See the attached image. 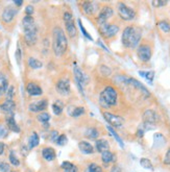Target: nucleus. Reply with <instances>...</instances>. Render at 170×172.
Here are the masks:
<instances>
[{
    "label": "nucleus",
    "instance_id": "1",
    "mask_svg": "<svg viewBox=\"0 0 170 172\" xmlns=\"http://www.w3.org/2000/svg\"><path fill=\"white\" fill-rule=\"evenodd\" d=\"M142 37V31L137 26H127L122 32V44L126 48H136Z\"/></svg>",
    "mask_w": 170,
    "mask_h": 172
},
{
    "label": "nucleus",
    "instance_id": "2",
    "mask_svg": "<svg viewBox=\"0 0 170 172\" xmlns=\"http://www.w3.org/2000/svg\"><path fill=\"white\" fill-rule=\"evenodd\" d=\"M22 25H23L24 40H25L26 44L29 46L35 45L38 40V28L35 25V19L31 16H25L22 20Z\"/></svg>",
    "mask_w": 170,
    "mask_h": 172
},
{
    "label": "nucleus",
    "instance_id": "3",
    "mask_svg": "<svg viewBox=\"0 0 170 172\" xmlns=\"http://www.w3.org/2000/svg\"><path fill=\"white\" fill-rule=\"evenodd\" d=\"M68 47V40L64 31L60 27L53 29V43L52 48L53 52L56 56H62L66 52Z\"/></svg>",
    "mask_w": 170,
    "mask_h": 172
},
{
    "label": "nucleus",
    "instance_id": "4",
    "mask_svg": "<svg viewBox=\"0 0 170 172\" xmlns=\"http://www.w3.org/2000/svg\"><path fill=\"white\" fill-rule=\"evenodd\" d=\"M118 94L113 87H106L99 95V101L103 106H113L117 104Z\"/></svg>",
    "mask_w": 170,
    "mask_h": 172
},
{
    "label": "nucleus",
    "instance_id": "5",
    "mask_svg": "<svg viewBox=\"0 0 170 172\" xmlns=\"http://www.w3.org/2000/svg\"><path fill=\"white\" fill-rule=\"evenodd\" d=\"M117 10L118 14H119V17L122 19V20L125 21H131L134 20L136 17V12L133 9H131L130 6H127L125 3L123 2H119L117 5Z\"/></svg>",
    "mask_w": 170,
    "mask_h": 172
},
{
    "label": "nucleus",
    "instance_id": "6",
    "mask_svg": "<svg viewBox=\"0 0 170 172\" xmlns=\"http://www.w3.org/2000/svg\"><path fill=\"white\" fill-rule=\"evenodd\" d=\"M63 19H64L65 26H66V31L69 35V37L74 38L77 35V29H76V26L73 23V16L72 14L69 12H65L64 15H63Z\"/></svg>",
    "mask_w": 170,
    "mask_h": 172
},
{
    "label": "nucleus",
    "instance_id": "7",
    "mask_svg": "<svg viewBox=\"0 0 170 172\" xmlns=\"http://www.w3.org/2000/svg\"><path fill=\"white\" fill-rule=\"evenodd\" d=\"M118 31H119V27L116 24L106 23L99 26V32L106 39H111V38L115 37L118 34Z\"/></svg>",
    "mask_w": 170,
    "mask_h": 172
},
{
    "label": "nucleus",
    "instance_id": "8",
    "mask_svg": "<svg viewBox=\"0 0 170 172\" xmlns=\"http://www.w3.org/2000/svg\"><path fill=\"white\" fill-rule=\"evenodd\" d=\"M159 121V115L153 110H146L143 114V122L144 126L147 129H151L149 125H152V127L155 126V124Z\"/></svg>",
    "mask_w": 170,
    "mask_h": 172
},
{
    "label": "nucleus",
    "instance_id": "9",
    "mask_svg": "<svg viewBox=\"0 0 170 172\" xmlns=\"http://www.w3.org/2000/svg\"><path fill=\"white\" fill-rule=\"evenodd\" d=\"M73 73H74V78H75V81H76V84H77L79 90L81 91V93H84L83 87L85 86V84H88L89 77H88V75L86 74V73H85L78 66H76V65L74 66V69H73Z\"/></svg>",
    "mask_w": 170,
    "mask_h": 172
},
{
    "label": "nucleus",
    "instance_id": "10",
    "mask_svg": "<svg viewBox=\"0 0 170 172\" xmlns=\"http://www.w3.org/2000/svg\"><path fill=\"white\" fill-rule=\"evenodd\" d=\"M120 80L121 81H123L124 84H131V86L135 87L136 89H138L140 92L142 93V94H144L146 97H149L150 96V92L147 90V88L145 86H143L141 83H140L139 80H135V78H130V77H123V76H120Z\"/></svg>",
    "mask_w": 170,
    "mask_h": 172
},
{
    "label": "nucleus",
    "instance_id": "11",
    "mask_svg": "<svg viewBox=\"0 0 170 172\" xmlns=\"http://www.w3.org/2000/svg\"><path fill=\"white\" fill-rule=\"evenodd\" d=\"M103 118H105L108 123L113 127H121L123 123H124V120L121 118L120 116H117V115H114L112 113H109V112H105L103 113Z\"/></svg>",
    "mask_w": 170,
    "mask_h": 172
},
{
    "label": "nucleus",
    "instance_id": "12",
    "mask_svg": "<svg viewBox=\"0 0 170 172\" xmlns=\"http://www.w3.org/2000/svg\"><path fill=\"white\" fill-rule=\"evenodd\" d=\"M137 54H138L140 61L143 63H147L151 59V54H152L151 48L148 45H140L138 49H137Z\"/></svg>",
    "mask_w": 170,
    "mask_h": 172
},
{
    "label": "nucleus",
    "instance_id": "13",
    "mask_svg": "<svg viewBox=\"0 0 170 172\" xmlns=\"http://www.w3.org/2000/svg\"><path fill=\"white\" fill-rule=\"evenodd\" d=\"M113 14H114V10L112 7L110 6L102 7V10H100L99 15L97 17V23L99 24V26L102 25V24L108 23V20L113 16Z\"/></svg>",
    "mask_w": 170,
    "mask_h": 172
},
{
    "label": "nucleus",
    "instance_id": "14",
    "mask_svg": "<svg viewBox=\"0 0 170 172\" xmlns=\"http://www.w3.org/2000/svg\"><path fill=\"white\" fill-rule=\"evenodd\" d=\"M17 15V10L13 6H7L1 14V19L4 23H10Z\"/></svg>",
    "mask_w": 170,
    "mask_h": 172
},
{
    "label": "nucleus",
    "instance_id": "15",
    "mask_svg": "<svg viewBox=\"0 0 170 172\" xmlns=\"http://www.w3.org/2000/svg\"><path fill=\"white\" fill-rule=\"evenodd\" d=\"M48 105V101L47 99H41L39 101L32 102L29 104L28 109L29 111L32 112V113H39V112H43L47 109Z\"/></svg>",
    "mask_w": 170,
    "mask_h": 172
},
{
    "label": "nucleus",
    "instance_id": "16",
    "mask_svg": "<svg viewBox=\"0 0 170 172\" xmlns=\"http://www.w3.org/2000/svg\"><path fill=\"white\" fill-rule=\"evenodd\" d=\"M56 89L61 94L67 95L70 92V81L67 78H61L56 83Z\"/></svg>",
    "mask_w": 170,
    "mask_h": 172
},
{
    "label": "nucleus",
    "instance_id": "17",
    "mask_svg": "<svg viewBox=\"0 0 170 172\" xmlns=\"http://www.w3.org/2000/svg\"><path fill=\"white\" fill-rule=\"evenodd\" d=\"M26 92L28 93V95H31V96H40L43 93L42 89H41V87L39 84H37L35 83H32V81L27 84Z\"/></svg>",
    "mask_w": 170,
    "mask_h": 172
},
{
    "label": "nucleus",
    "instance_id": "18",
    "mask_svg": "<svg viewBox=\"0 0 170 172\" xmlns=\"http://www.w3.org/2000/svg\"><path fill=\"white\" fill-rule=\"evenodd\" d=\"M15 108L16 104L13 99H6L0 104V110L5 114H13V112L15 111Z\"/></svg>",
    "mask_w": 170,
    "mask_h": 172
},
{
    "label": "nucleus",
    "instance_id": "19",
    "mask_svg": "<svg viewBox=\"0 0 170 172\" xmlns=\"http://www.w3.org/2000/svg\"><path fill=\"white\" fill-rule=\"evenodd\" d=\"M96 10H97V4H96L95 2L86 1L83 3V10H84V13L88 16L93 15V14L96 12Z\"/></svg>",
    "mask_w": 170,
    "mask_h": 172
},
{
    "label": "nucleus",
    "instance_id": "20",
    "mask_svg": "<svg viewBox=\"0 0 170 172\" xmlns=\"http://www.w3.org/2000/svg\"><path fill=\"white\" fill-rule=\"evenodd\" d=\"M78 148L85 154H92L94 152V147H93L89 142L81 141L78 143Z\"/></svg>",
    "mask_w": 170,
    "mask_h": 172
},
{
    "label": "nucleus",
    "instance_id": "21",
    "mask_svg": "<svg viewBox=\"0 0 170 172\" xmlns=\"http://www.w3.org/2000/svg\"><path fill=\"white\" fill-rule=\"evenodd\" d=\"M95 147L98 152L102 154V152L108 151V150L110 149V144L108 141L105 140V139H99V140H96Z\"/></svg>",
    "mask_w": 170,
    "mask_h": 172
},
{
    "label": "nucleus",
    "instance_id": "22",
    "mask_svg": "<svg viewBox=\"0 0 170 172\" xmlns=\"http://www.w3.org/2000/svg\"><path fill=\"white\" fill-rule=\"evenodd\" d=\"M5 121H6V125H7V127H9V129H10L14 133H20V127H19V125L17 124V122H16L13 115H10L9 117H6Z\"/></svg>",
    "mask_w": 170,
    "mask_h": 172
},
{
    "label": "nucleus",
    "instance_id": "23",
    "mask_svg": "<svg viewBox=\"0 0 170 172\" xmlns=\"http://www.w3.org/2000/svg\"><path fill=\"white\" fill-rule=\"evenodd\" d=\"M42 155L46 161L51 162V161H53L56 159V151H54V149L51 148V147H45V148H43L42 150Z\"/></svg>",
    "mask_w": 170,
    "mask_h": 172
},
{
    "label": "nucleus",
    "instance_id": "24",
    "mask_svg": "<svg viewBox=\"0 0 170 172\" xmlns=\"http://www.w3.org/2000/svg\"><path fill=\"white\" fill-rule=\"evenodd\" d=\"M9 89V80L3 74H0V96L4 95Z\"/></svg>",
    "mask_w": 170,
    "mask_h": 172
},
{
    "label": "nucleus",
    "instance_id": "25",
    "mask_svg": "<svg viewBox=\"0 0 170 172\" xmlns=\"http://www.w3.org/2000/svg\"><path fill=\"white\" fill-rule=\"evenodd\" d=\"M39 142H40V139H39V136H38V133L34 132L31 133V136L29 137V140H28V147L29 149H32L35 148V147H37L39 145Z\"/></svg>",
    "mask_w": 170,
    "mask_h": 172
},
{
    "label": "nucleus",
    "instance_id": "26",
    "mask_svg": "<svg viewBox=\"0 0 170 172\" xmlns=\"http://www.w3.org/2000/svg\"><path fill=\"white\" fill-rule=\"evenodd\" d=\"M101 160H102V162L105 164H109L115 161V155L110 150H108V151H105L101 154Z\"/></svg>",
    "mask_w": 170,
    "mask_h": 172
},
{
    "label": "nucleus",
    "instance_id": "27",
    "mask_svg": "<svg viewBox=\"0 0 170 172\" xmlns=\"http://www.w3.org/2000/svg\"><path fill=\"white\" fill-rule=\"evenodd\" d=\"M28 65L31 69H41L43 67V63L35 57H29L28 59Z\"/></svg>",
    "mask_w": 170,
    "mask_h": 172
},
{
    "label": "nucleus",
    "instance_id": "28",
    "mask_svg": "<svg viewBox=\"0 0 170 172\" xmlns=\"http://www.w3.org/2000/svg\"><path fill=\"white\" fill-rule=\"evenodd\" d=\"M139 74L141 76H143L144 78H146L147 81L151 84L153 77H155V72L153 71H139Z\"/></svg>",
    "mask_w": 170,
    "mask_h": 172
},
{
    "label": "nucleus",
    "instance_id": "29",
    "mask_svg": "<svg viewBox=\"0 0 170 172\" xmlns=\"http://www.w3.org/2000/svg\"><path fill=\"white\" fill-rule=\"evenodd\" d=\"M98 135H99V133H98V130L94 127L88 128L86 132H85V136L90 139H96L98 137Z\"/></svg>",
    "mask_w": 170,
    "mask_h": 172
},
{
    "label": "nucleus",
    "instance_id": "30",
    "mask_svg": "<svg viewBox=\"0 0 170 172\" xmlns=\"http://www.w3.org/2000/svg\"><path fill=\"white\" fill-rule=\"evenodd\" d=\"M158 26L159 28L161 29L163 32H169L170 31V23L168 22V21L166 20H162V21H159L158 22Z\"/></svg>",
    "mask_w": 170,
    "mask_h": 172
},
{
    "label": "nucleus",
    "instance_id": "31",
    "mask_svg": "<svg viewBox=\"0 0 170 172\" xmlns=\"http://www.w3.org/2000/svg\"><path fill=\"white\" fill-rule=\"evenodd\" d=\"M140 164H141V166L145 169H149V170H153V166H152V163L150 162V160L146 159V158H142L141 160H140Z\"/></svg>",
    "mask_w": 170,
    "mask_h": 172
},
{
    "label": "nucleus",
    "instance_id": "32",
    "mask_svg": "<svg viewBox=\"0 0 170 172\" xmlns=\"http://www.w3.org/2000/svg\"><path fill=\"white\" fill-rule=\"evenodd\" d=\"M9 160H10V164L14 165V166H19V165H20V161H19V159L17 157H16V154H15V152H14V151L10 152Z\"/></svg>",
    "mask_w": 170,
    "mask_h": 172
},
{
    "label": "nucleus",
    "instance_id": "33",
    "mask_svg": "<svg viewBox=\"0 0 170 172\" xmlns=\"http://www.w3.org/2000/svg\"><path fill=\"white\" fill-rule=\"evenodd\" d=\"M37 119L39 120L40 122H42V123H47L49 121V119H50V115L48 113H41L38 115Z\"/></svg>",
    "mask_w": 170,
    "mask_h": 172
},
{
    "label": "nucleus",
    "instance_id": "34",
    "mask_svg": "<svg viewBox=\"0 0 170 172\" xmlns=\"http://www.w3.org/2000/svg\"><path fill=\"white\" fill-rule=\"evenodd\" d=\"M108 129H109V132L112 133V136H113V137L117 140V142H118V143H119V145L121 146V147H124V144H123L122 140H121V139H120L119 136H118L117 133H116V132H115V130L113 129V127H112V126H108Z\"/></svg>",
    "mask_w": 170,
    "mask_h": 172
},
{
    "label": "nucleus",
    "instance_id": "35",
    "mask_svg": "<svg viewBox=\"0 0 170 172\" xmlns=\"http://www.w3.org/2000/svg\"><path fill=\"white\" fill-rule=\"evenodd\" d=\"M77 23H78V25H79V28H81V32H83V35H85V37H86L87 39H89L90 41H93V38L91 37V35H90V34H89V32H88V31H86V28H85V27H84V25H83V23H81V19H78V20H77Z\"/></svg>",
    "mask_w": 170,
    "mask_h": 172
},
{
    "label": "nucleus",
    "instance_id": "36",
    "mask_svg": "<svg viewBox=\"0 0 170 172\" xmlns=\"http://www.w3.org/2000/svg\"><path fill=\"white\" fill-rule=\"evenodd\" d=\"M67 141H68L67 136H66V135H61V136H59V138H57L56 144H57V145H60V146H64V145L67 144Z\"/></svg>",
    "mask_w": 170,
    "mask_h": 172
},
{
    "label": "nucleus",
    "instance_id": "37",
    "mask_svg": "<svg viewBox=\"0 0 170 172\" xmlns=\"http://www.w3.org/2000/svg\"><path fill=\"white\" fill-rule=\"evenodd\" d=\"M88 170H89V172H102V169H101L100 166H98L97 164H94V163L90 164Z\"/></svg>",
    "mask_w": 170,
    "mask_h": 172
},
{
    "label": "nucleus",
    "instance_id": "38",
    "mask_svg": "<svg viewBox=\"0 0 170 172\" xmlns=\"http://www.w3.org/2000/svg\"><path fill=\"white\" fill-rule=\"evenodd\" d=\"M85 113V109L83 106H81V108H76L74 109V111L72 112V117H74V118H77L81 115H83Z\"/></svg>",
    "mask_w": 170,
    "mask_h": 172
},
{
    "label": "nucleus",
    "instance_id": "39",
    "mask_svg": "<svg viewBox=\"0 0 170 172\" xmlns=\"http://www.w3.org/2000/svg\"><path fill=\"white\" fill-rule=\"evenodd\" d=\"M7 133H9V130L7 128L4 126V125H0V139H4L7 137Z\"/></svg>",
    "mask_w": 170,
    "mask_h": 172
},
{
    "label": "nucleus",
    "instance_id": "40",
    "mask_svg": "<svg viewBox=\"0 0 170 172\" xmlns=\"http://www.w3.org/2000/svg\"><path fill=\"white\" fill-rule=\"evenodd\" d=\"M6 99H13V97H14V95H15V88H14L13 86H10L9 87V89H7V91H6Z\"/></svg>",
    "mask_w": 170,
    "mask_h": 172
},
{
    "label": "nucleus",
    "instance_id": "41",
    "mask_svg": "<svg viewBox=\"0 0 170 172\" xmlns=\"http://www.w3.org/2000/svg\"><path fill=\"white\" fill-rule=\"evenodd\" d=\"M10 165L5 162H0V172H9Z\"/></svg>",
    "mask_w": 170,
    "mask_h": 172
},
{
    "label": "nucleus",
    "instance_id": "42",
    "mask_svg": "<svg viewBox=\"0 0 170 172\" xmlns=\"http://www.w3.org/2000/svg\"><path fill=\"white\" fill-rule=\"evenodd\" d=\"M52 110H53V113L56 115H61L63 112L62 106H60L57 103H54V104L52 105Z\"/></svg>",
    "mask_w": 170,
    "mask_h": 172
},
{
    "label": "nucleus",
    "instance_id": "43",
    "mask_svg": "<svg viewBox=\"0 0 170 172\" xmlns=\"http://www.w3.org/2000/svg\"><path fill=\"white\" fill-rule=\"evenodd\" d=\"M163 162H164V164H165V165H170V148L167 150L165 157H164Z\"/></svg>",
    "mask_w": 170,
    "mask_h": 172
},
{
    "label": "nucleus",
    "instance_id": "44",
    "mask_svg": "<svg viewBox=\"0 0 170 172\" xmlns=\"http://www.w3.org/2000/svg\"><path fill=\"white\" fill-rule=\"evenodd\" d=\"M168 3V1H160V0H155V1H152V5L155 7L159 6H163V5H166Z\"/></svg>",
    "mask_w": 170,
    "mask_h": 172
},
{
    "label": "nucleus",
    "instance_id": "45",
    "mask_svg": "<svg viewBox=\"0 0 170 172\" xmlns=\"http://www.w3.org/2000/svg\"><path fill=\"white\" fill-rule=\"evenodd\" d=\"M25 13H26V16H31L32 13H34V7L31 5H27L25 9Z\"/></svg>",
    "mask_w": 170,
    "mask_h": 172
},
{
    "label": "nucleus",
    "instance_id": "46",
    "mask_svg": "<svg viewBox=\"0 0 170 172\" xmlns=\"http://www.w3.org/2000/svg\"><path fill=\"white\" fill-rule=\"evenodd\" d=\"M73 164H71L70 162H64L62 164V168L64 169V170H66V169H69V168H71V167H73Z\"/></svg>",
    "mask_w": 170,
    "mask_h": 172
},
{
    "label": "nucleus",
    "instance_id": "47",
    "mask_svg": "<svg viewBox=\"0 0 170 172\" xmlns=\"http://www.w3.org/2000/svg\"><path fill=\"white\" fill-rule=\"evenodd\" d=\"M16 59H17L18 64H20V62H21V50H20V47H19V46L17 48V52H16Z\"/></svg>",
    "mask_w": 170,
    "mask_h": 172
},
{
    "label": "nucleus",
    "instance_id": "48",
    "mask_svg": "<svg viewBox=\"0 0 170 172\" xmlns=\"http://www.w3.org/2000/svg\"><path fill=\"white\" fill-rule=\"evenodd\" d=\"M57 138H59V133L57 132H52L51 133V140L53 142H56Z\"/></svg>",
    "mask_w": 170,
    "mask_h": 172
},
{
    "label": "nucleus",
    "instance_id": "49",
    "mask_svg": "<svg viewBox=\"0 0 170 172\" xmlns=\"http://www.w3.org/2000/svg\"><path fill=\"white\" fill-rule=\"evenodd\" d=\"M111 172H121V168H120L119 166L115 165V166H113V167H112Z\"/></svg>",
    "mask_w": 170,
    "mask_h": 172
},
{
    "label": "nucleus",
    "instance_id": "50",
    "mask_svg": "<svg viewBox=\"0 0 170 172\" xmlns=\"http://www.w3.org/2000/svg\"><path fill=\"white\" fill-rule=\"evenodd\" d=\"M64 172H77V168L75 166H73V167H71L69 169H66V170H64Z\"/></svg>",
    "mask_w": 170,
    "mask_h": 172
},
{
    "label": "nucleus",
    "instance_id": "51",
    "mask_svg": "<svg viewBox=\"0 0 170 172\" xmlns=\"http://www.w3.org/2000/svg\"><path fill=\"white\" fill-rule=\"evenodd\" d=\"M4 149H5V145H4L3 143H2V142H0V155L3 154Z\"/></svg>",
    "mask_w": 170,
    "mask_h": 172
},
{
    "label": "nucleus",
    "instance_id": "52",
    "mask_svg": "<svg viewBox=\"0 0 170 172\" xmlns=\"http://www.w3.org/2000/svg\"><path fill=\"white\" fill-rule=\"evenodd\" d=\"M98 44H99V45L101 46V47H102L103 49H105V50L106 51V52H110V50H109V49H108V48H106V46H105V45H103V44H102V43H101V41H98Z\"/></svg>",
    "mask_w": 170,
    "mask_h": 172
},
{
    "label": "nucleus",
    "instance_id": "53",
    "mask_svg": "<svg viewBox=\"0 0 170 172\" xmlns=\"http://www.w3.org/2000/svg\"><path fill=\"white\" fill-rule=\"evenodd\" d=\"M137 133H138V137H143V130H141V129H139L138 132H137Z\"/></svg>",
    "mask_w": 170,
    "mask_h": 172
},
{
    "label": "nucleus",
    "instance_id": "54",
    "mask_svg": "<svg viewBox=\"0 0 170 172\" xmlns=\"http://www.w3.org/2000/svg\"><path fill=\"white\" fill-rule=\"evenodd\" d=\"M14 3L16 5H18V6H20V5L23 4V1H14Z\"/></svg>",
    "mask_w": 170,
    "mask_h": 172
},
{
    "label": "nucleus",
    "instance_id": "55",
    "mask_svg": "<svg viewBox=\"0 0 170 172\" xmlns=\"http://www.w3.org/2000/svg\"><path fill=\"white\" fill-rule=\"evenodd\" d=\"M12 172H17V171H12Z\"/></svg>",
    "mask_w": 170,
    "mask_h": 172
}]
</instances>
